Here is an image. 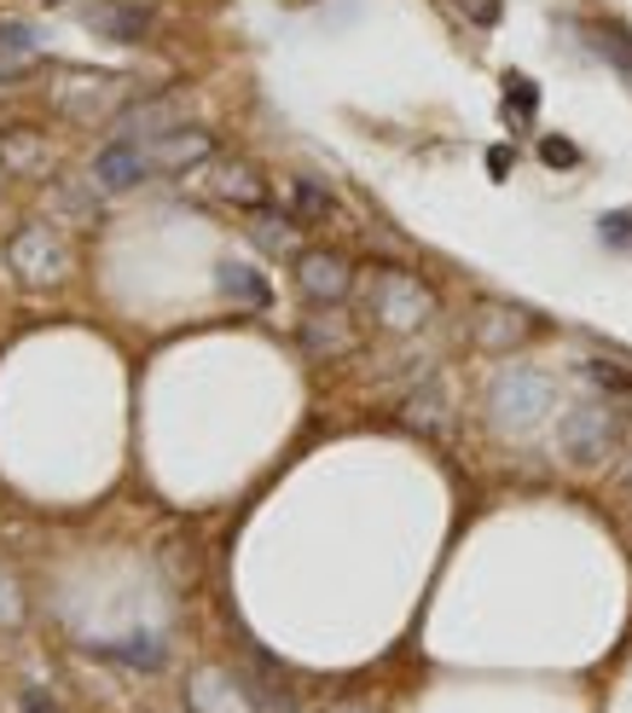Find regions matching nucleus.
Here are the masks:
<instances>
[{
  "instance_id": "obj_1",
  "label": "nucleus",
  "mask_w": 632,
  "mask_h": 713,
  "mask_svg": "<svg viewBox=\"0 0 632 713\" xmlns=\"http://www.w3.org/2000/svg\"><path fill=\"white\" fill-rule=\"evenodd\" d=\"M493 418L504 429H528L534 418H546V406H551V384L540 371H504L499 384H493Z\"/></svg>"
},
{
  "instance_id": "obj_2",
  "label": "nucleus",
  "mask_w": 632,
  "mask_h": 713,
  "mask_svg": "<svg viewBox=\"0 0 632 713\" xmlns=\"http://www.w3.org/2000/svg\"><path fill=\"white\" fill-rule=\"evenodd\" d=\"M615 436H621V424H615V412H603V406H574L563 418V452L574 465H603V458L615 452Z\"/></svg>"
},
{
  "instance_id": "obj_3",
  "label": "nucleus",
  "mask_w": 632,
  "mask_h": 713,
  "mask_svg": "<svg viewBox=\"0 0 632 713\" xmlns=\"http://www.w3.org/2000/svg\"><path fill=\"white\" fill-rule=\"evenodd\" d=\"M371 308L389 330H412L429 319V291L418 285L412 273H377V291H371Z\"/></svg>"
},
{
  "instance_id": "obj_4",
  "label": "nucleus",
  "mask_w": 632,
  "mask_h": 713,
  "mask_svg": "<svg viewBox=\"0 0 632 713\" xmlns=\"http://www.w3.org/2000/svg\"><path fill=\"white\" fill-rule=\"evenodd\" d=\"M296 285H302L308 302L332 308V302L348 296V262L332 256V249H302V256H296Z\"/></svg>"
},
{
  "instance_id": "obj_5",
  "label": "nucleus",
  "mask_w": 632,
  "mask_h": 713,
  "mask_svg": "<svg viewBox=\"0 0 632 713\" xmlns=\"http://www.w3.org/2000/svg\"><path fill=\"white\" fill-rule=\"evenodd\" d=\"M99 186H111V192H122V186H134V181H145L151 174V157H145V145H134V140H116L105 157H99Z\"/></svg>"
},
{
  "instance_id": "obj_6",
  "label": "nucleus",
  "mask_w": 632,
  "mask_h": 713,
  "mask_svg": "<svg viewBox=\"0 0 632 713\" xmlns=\"http://www.w3.org/2000/svg\"><path fill=\"white\" fill-rule=\"evenodd\" d=\"M215 192L233 197V203H262V181H256V169H244V163H226Z\"/></svg>"
},
{
  "instance_id": "obj_7",
  "label": "nucleus",
  "mask_w": 632,
  "mask_h": 713,
  "mask_svg": "<svg viewBox=\"0 0 632 713\" xmlns=\"http://www.w3.org/2000/svg\"><path fill=\"white\" fill-rule=\"evenodd\" d=\"M221 285L233 291V296H244L249 308H262V302H267V285H262V273H256V267H238V262H226V267H221Z\"/></svg>"
},
{
  "instance_id": "obj_8",
  "label": "nucleus",
  "mask_w": 632,
  "mask_h": 713,
  "mask_svg": "<svg viewBox=\"0 0 632 713\" xmlns=\"http://www.w3.org/2000/svg\"><path fill=\"white\" fill-rule=\"evenodd\" d=\"M256 244L262 249H296V221L290 215H256Z\"/></svg>"
},
{
  "instance_id": "obj_9",
  "label": "nucleus",
  "mask_w": 632,
  "mask_h": 713,
  "mask_svg": "<svg viewBox=\"0 0 632 713\" xmlns=\"http://www.w3.org/2000/svg\"><path fill=\"white\" fill-rule=\"evenodd\" d=\"M511 116H534V105H540V88L534 82H522V75H511Z\"/></svg>"
},
{
  "instance_id": "obj_10",
  "label": "nucleus",
  "mask_w": 632,
  "mask_h": 713,
  "mask_svg": "<svg viewBox=\"0 0 632 713\" xmlns=\"http://www.w3.org/2000/svg\"><path fill=\"white\" fill-rule=\"evenodd\" d=\"M540 157H546L551 169H569V163H574V145H563V140H546V145H540Z\"/></svg>"
},
{
  "instance_id": "obj_11",
  "label": "nucleus",
  "mask_w": 632,
  "mask_h": 713,
  "mask_svg": "<svg viewBox=\"0 0 632 713\" xmlns=\"http://www.w3.org/2000/svg\"><path fill=\"white\" fill-rule=\"evenodd\" d=\"M476 23H499V0H459Z\"/></svg>"
},
{
  "instance_id": "obj_12",
  "label": "nucleus",
  "mask_w": 632,
  "mask_h": 713,
  "mask_svg": "<svg viewBox=\"0 0 632 713\" xmlns=\"http://www.w3.org/2000/svg\"><path fill=\"white\" fill-rule=\"evenodd\" d=\"M296 203H302V210H314V215H325V210H332V203H325V192H314L308 181L296 186Z\"/></svg>"
}]
</instances>
